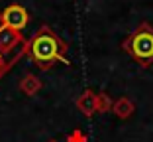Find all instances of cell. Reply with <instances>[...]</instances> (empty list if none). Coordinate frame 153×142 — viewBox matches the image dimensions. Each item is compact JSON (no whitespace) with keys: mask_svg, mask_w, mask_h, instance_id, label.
<instances>
[{"mask_svg":"<svg viewBox=\"0 0 153 142\" xmlns=\"http://www.w3.org/2000/svg\"><path fill=\"white\" fill-rule=\"evenodd\" d=\"M51 142H53V140H51Z\"/></svg>","mask_w":153,"mask_h":142,"instance_id":"cell-6","label":"cell"},{"mask_svg":"<svg viewBox=\"0 0 153 142\" xmlns=\"http://www.w3.org/2000/svg\"><path fill=\"white\" fill-rule=\"evenodd\" d=\"M124 50L143 67L153 63V28L149 24H141L126 41Z\"/></svg>","mask_w":153,"mask_h":142,"instance_id":"cell-2","label":"cell"},{"mask_svg":"<svg viewBox=\"0 0 153 142\" xmlns=\"http://www.w3.org/2000/svg\"><path fill=\"white\" fill-rule=\"evenodd\" d=\"M0 26H2V18H0ZM0 63H4V59H2V55H0Z\"/></svg>","mask_w":153,"mask_h":142,"instance_id":"cell-5","label":"cell"},{"mask_svg":"<svg viewBox=\"0 0 153 142\" xmlns=\"http://www.w3.org/2000/svg\"><path fill=\"white\" fill-rule=\"evenodd\" d=\"M20 34L16 30H10L8 26H0V55H2V59L6 61V55L12 53V50L20 44Z\"/></svg>","mask_w":153,"mask_h":142,"instance_id":"cell-4","label":"cell"},{"mask_svg":"<svg viewBox=\"0 0 153 142\" xmlns=\"http://www.w3.org/2000/svg\"><path fill=\"white\" fill-rule=\"evenodd\" d=\"M0 18H2V24H4V26H8L10 30L20 32V30H24V28L27 26L30 16H27V12L22 8V6L14 4V6H8L4 12L0 14Z\"/></svg>","mask_w":153,"mask_h":142,"instance_id":"cell-3","label":"cell"},{"mask_svg":"<svg viewBox=\"0 0 153 142\" xmlns=\"http://www.w3.org/2000/svg\"><path fill=\"white\" fill-rule=\"evenodd\" d=\"M65 51H67L65 41L59 40L49 28H41L39 32L32 38V41H30L32 59L36 61L37 65H41V67L51 65V63H55V61L69 63V61L65 59Z\"/></svg>","mask_w":153,"mask_h":142,"instance_id":"cell-1","label":"cell"}]
</instances>
